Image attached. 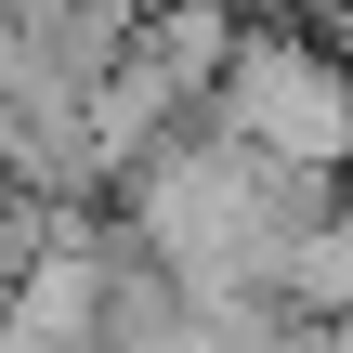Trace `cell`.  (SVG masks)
Returning a JSON list of instances; mask_svg holds the SVG:
<instances>
[{"label": "cell", "mask_w": 353, "mask_h": 353, "mask_svg": "<svg viewBox=\"0 0 353 353\" xmlns=\"http://www.w3.org/2000/svg\"><path fill=\"white\" fill-rule=\"evenodd\" d=\"M210 118L249 131V144L288 157V170L353 183V52L314 26V13H249L236 65H223V92H210Z\"/></svg>", "instance_id": "6da1fadb"}, {"label": "cell", "mask_w": 353, "mask_h": 353, "mask_svg": "<svg viewBox=\"0 0 353 353\" xmlns=\"http://www.w3.org/2000/svg\"><path fill=\"white\" fill-rule=\"evenodd\" d=\"M288 301H301V314H341V301H353V196L314 223V236H301V262H288Z\"/></svg>", "instance_id": "7a4b0ae2"}, {"label": "cell", "mask_w": 353, "mask_h": 353, "mask_svg": "<svg viewBox=\"0 0 353 353\" xmlns=\"http://www.w3.org/2000/svg\"><path fill=\"white\" fill-rule=\"evenodd\" d=\"M314 353H353V301H341V314H314Z\"/></svg>", "instance_id": "3957f363"}]
</instances>
